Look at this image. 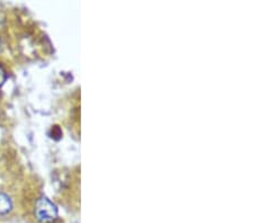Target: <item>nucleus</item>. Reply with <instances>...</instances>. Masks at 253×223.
Listing matches in <instances>:
<instances>
[{"label": "nucleus", "mask_w": 253, "mask_h": 223, "mask_svg": "<svg viewBox=\"0 0 253 223\" xmlns=\"http://www.w3.org/2000/svg\"><path fill=\"white\" fill-rule=\"evenodd\" d=\"M11 209H13V203L10 197L6 194L0 193V214L9 213Z\"/></svg>", "instance_id": "nucleus-2"}, {"label": "nucleus", "mask_w": 253, "mask_h": 223, "mask_svg": "<svg viewBox=\"0 0 253 223\" xmlns=\"http://www.w3.org/2000/svg\"><path fill=\"white\" fill-rule=\"evenodd\" d=\"M35 214L40 222L50 223L54 221L58 217V210L50 200H47L46 197H41L36 202Z\"/></svg>", "instance_id": "nucleus-1"}, {"label": "nucleus", "mask_w": 253, "mask_h": 223, "mask_svg": "<svg viewBox=\"0 0 253 223\" xmlns=\"http://www.w3.org/2000/svg\"><path fill=\"white\" fill-rule=\"evenodd\" d=\"M6 80H7L6 70L1 66H0V87H1L2 85L6 83Z\"/></svg>", "instance_id": "nucleus-3"}]
</instances>
